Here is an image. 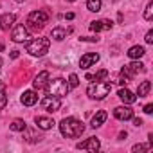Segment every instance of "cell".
I'll return each mask as SVG.
<instances>
[{
  "mask_svg": "<svg viewBox=\"0 0 153 153\" xmlns=\"http://www.w3.org/2000/svg\"><path fill=\"white\" fill-rule=\"evenodd\" d=\"M59 131H61L63 137L76 139V137H79V135L85 131V126H83L81 121L74 119V117H65V119H61V123H59Z\"/></svg>",
  "mask_w": 153,
  "mask_h": 153,
  "instance_id": "obj_1",
  "label": "cell"
},
{
  "mask_svg": "<svg viewBox=\"0 0 153 153\" xmlns=\"http://www.w3.org/2000/svg\"><path fill=\"white\" fill-rule=\"evenodd\" d=\"M47 96H54V97H63L68 94V83L63 79V78H56V79H49L47 85Z\"/></svg>",
  "mask_w": 153,
  "mask_h": 153,
  "instance_id": "obj_2",
  "label": "cell"
},
{
  "mask_svg": "<svg viewBox=\"0 0 153 153\" xmlns=\"http://www.w3.org/2000/svg\"><path fill=\"white\" fill-rule=\"evenodd\" d=\"M110 90H112V85H110L108 81H96V83H92V85L87 88V96H88L90 99L101 101V99H105V97L110 94Z\"/></svg>",
  "mask_w": 153,
  "mask_h": 153,
  "instance_id": "obj_3",
  "label": "cell"
},
{
  "mask_svg": "<svg viewBox=\"0 0 153 153\" xmlns=\"http://www.w3.org/2000/svg\"><path fill=\"white\" fill-rule=\"evenodd\" d=\"M49 47H51V40L49 38H36L33 42H27L25 51L31 56H43L45 52H49Z\"/></svg>",
  "mask_w": 153,
  "mask_h": 153,
  "instance_id": "obj_4",
  "label": "cell"
},
{
  "mask_svg": "<svg viewBox=\"0 0 153 153\" xmlns=\"http://www.w3.org/2000/svg\"><path fill=\"white\" fill-rule=\"evenodd\" d=\"M47 22H49V15H47L45 11H33V13H29V16H27L29 27H34V29H42Z\"/></svg>",
  "mask_w": 153,
  "mask_h": 153,
  "instance_id": "obj_5",
  "label": "cell"
},
{
  "mask_svg": "<svg viewBox=\"0 0 153 153\" xmlns=\"http://www.w3.org/2000/svg\"><path fill=\"white\" fill-rule=\"evenodd\" d=\"M40 105H42V108L45 110V112H49V114H52V112H58L59 108H61V97H54V96H45L42 101H40Z\"/></svg>",
  "mask_w": 153,
  "mask_h": 153,
  "instance_id": "obj_6",
  "label": "cell"
},
{
  "mask_svg": "<svg viewBox=\"0 0 153 153\" xmlns=\"http://www.w3.org/2000/svg\"><path fill=\"white\" fill-rule=\"evenodd\" d=\"M121 72H124L128 78H131V76H135V74H142V72H146V67H144L139 59H135V61H131V63L124 65Z\"/></svg>",
  "mask_w": 153,
  "mask_h": 153,
  "instance_id": "obj_7",
  "label": "cell"
},
{
  "mask_svg": "<svg viewBox=\"0 0 153 153\" xmlns=\"http://www.w3.org/2000/svg\"><path fill=\"white\" fill-rule=\"evenodd\" d=\"M90 31L92 33H101V31H110L114 27V22L112 20H106V18H101V20H94L90 22Z\"/></svg>",
  "mask_w": 153,
  "mask_h": 153,
  "instance_id": "obj_8",
  "label": "cell"
},
{
  "mask_svg": "<svg viewBox=\"0 0 153 153\" xmlns=\"http://www.w3.org/2000/svg\"><path fill=\"white\" fill-rule=\"evenodd\" d=\"M76 148H78V149H85V151H94V153H96V151L101 148V142H99V139H97V137H88L87 140L79 142Z\"/></svg>",
  "mask_w": 153,
  "mask_h": 153,
  "instance_id": "obj_9",
  "label": "cell"
},
{
  "mask_svg": "<svg viewBox=\"0 0 153 153\" xmlns=\"http://www.w3.org/2000/svg\"><path fill=\"white\" fill-rule=\"evenodd\" d=\"M11 38H13V42H16V43H24V42H27V38H29V29L20 24V25H16V27L13 29Z\"/></svg>",
  "mask_w": 153,
  "mask_h": 153,
  "instance_id": "obj_10",
  "label": "cell"
},
{
  "mask_svg": "<svg viewBox=\"0 0 153 153\" xmlns=\"http://www.w3.org/2000/svg\"><path fill=\"white\" fill-rule=\"evenodd\" d=\"M97 61H99V54H97V52H87L85 56H81V59H79V67L87 70V68L94 67Z\"/></svg>",
  "mask_w": 153,
  "mask_h": 153,
  "instance_id": "obj_11",
  "label": "cell"
},
{
  "mask_svg": "<svg viewBox=\"0 0 153 153\" xmlns=\"http://www.w3.org/2000/svg\"><path fill=\"white\" fill-rule=\"evenodd\" d=\"M114 115H115V119H119V121H130V119L133 117V110L130 108V105L117 106V108L114 110Z\"/></svg>",
  "mask_w": 153,
  "mask_h": 153,
  "instance_id": "obj_12",
  "label": "cell"
},
{
  "mask_svg": "<svg viewBox=\"0 0 153 153\" xmlns=\"http://www.w3.org/2000/svg\"><path fill=\"white\" fill-rule=\"evenodd\" d=\"M49 72L47 70H42L36 78H34V81H33V87H34V90H42V88H45V85H47V81H49Z\"/></svg>",
  "mask_w": 153,
  "mask_h": 153,
  "instance_id": "obj_13",
  "label": "cell"
},
{
  "mask_svg": "<svg viewBox=\"0 0 153 153\" xmlns=\"http://www.w3.org/2000/svg\"><path fill=\"white\" fill-rule=\"evenodd\" d=\"M20 101H22L24 106H33V105L38 103V94H36L34 90H25V92L22 94Z\"/></svg>",
  "mask_w": 153,
  "mask_h": 153,
  "instance_id": "obj_14",
  "label": "cell"
},
{
  "mask_svg": "<svg viewBox=\"0 0 153 153\" xmlns=\"http://www.w3.org/2000/svg\"><path fill=\"white\" fill-rule=\"evenodd\" d=\"M117 96H119V99H121L124 105H133V103L137 101V96H135L131 90H128V88H121V90L117 92Z\"/></svg>",
  "mask_w": 153,
  "mask_h": 153,
  "instance_id": "obj_15",
  "label": "cell"
},
{
  "mask_svg": "<svg viewBox=\"0 0 153 153\" xmlns=\"http://www.w3.org/2000/svg\"><path fill=\"white\" fill-rule=\"evenodd\" d=\"M15 20H16V15H13V13H6V15L0 16V27H2L4 31H9V29L13 27Z\"/></svg>",
  "mask_w": 153,
  "mask_h": 153,
  "instance_id": "obj_16",
  "label": "cell"
},
{
  "mask_svg": "<svg viewBox=\"0 0 153 153\" xmlns=\"http://www.w3.org/2000/svg\"><path fill=\"white\" fill-rule=\"evenodd\" d=\"M106 117H108V114H106L105 110H99V112H97V114L92 117V121H90V126H92V128H99L101 124H105Z\"/></svg>",
  "mask_w": 153,
  "mask_h": 153,
  "instance_id": "obj_17",
  "label": "cell"
},
{
  "mask_svg": "<svg viewBox=\"0 0 153 153\" xmlns=\"http://www.w3.org/2000/svg\"><path fill=\"white\" fill-rule=\"evenodd\" d=\"M34 123H36V126L40 128V130H51V128H54V121L51 119V117H36L34 119Z\"/></svg>",
  "mask_w": 153,
  "mask_h": 153,
  "instance_id": "obj_18",
  "label": "cell"
},
{
  "mask_svg": "<svg viewBox=\"0 0 153 153\" xmlns=\"http://www.w3.org/2000/svg\"><path fill=\"white\" fill-rule=\"evenodd\" d=\"M131 59H140L144 54H146V51H144V47H140V45H133V47H130V51L126 52Z\"/></svg>",
  "mask_w": 153,
  "mask_h": 153,
  "instance_id": "obj_19",
  "label": "cell"
},
{
  "mask_svg": "<svg viewBox=\"0 0 153 153\" xmlns=\"http://www.w3.org/2000/svg\"><path fill=\"white\" fill-rule=\"evenodd\" d=\"M108 70L106 68H103V70H99V72H96V74H87V79H92V81H103V79H106L108 78Z\"/></svg>",
  "mask_w": 153,
  "mask_h": 153,
  "instance_id": "obj_20",
  "label": "cell"
},
{
  "mask_svg": "<svg viewBox=\"0 0 153 153\" xmlns=\"http://www.w3.org/2000/svg\"><path fill=\"white\" fill-rule=\"evenodd\" d=\"M51 38H54L56 42L65 40V38H67V29H63V27H54L52 33H51Z\"/></svg>",
  "mask_w": 153,
  "mask_h": 153,
  "instance_id": "obj_21",
  "label": "cell"
},
{
  "mask_svg": "<svg viewBox=\"0 0 153 153\" xmlns=\"http://www.w3.org/2000/svg\"><path fill=\"white\" fill-rule=\"evenodd\" d=\"M149 90H151V83H149V81H142V83L139 85V88H137V96H139V97H146V96L149 94Z\"/></svg>",
  "mask_w": 153,
  "mask_h": 153,
  "instance_id": "obj_22",
  "label": "cell"
},
{
  "mask_svg": "<svg viewBox=\"0 0 153 153\" xmlns=\"http://www.w3.org/2000/svg\"><path fill=\"white\" fill-rule=\"evenodd\" d=\"M13 131H25V128H27V124H25V121L24 119H15L13 123H11V126H9Z\"/></svg>",
  "mask_w": 153,
  "mask_h": 153,
  "instance_id": "obj_23",
  "label": "cell"
},
{
  "mask_svg": "<svg viewBox=\"0 0 153 153\" xmlns=\"http://www.w3.org/2000/svg\"><path fill=\"white\" fill-rule=\"evenodd\" d=\"M101 6H103L101 0H87V9H88V11H92V13L101 11Z\"/></svg>",
  "mask_w": 153,
  "mask_h": 153,
  "instance_id": "obj_24",
  "label": "cell"
},
{
  "mask_svg": "<svg viewBox=\"0 0 153 153\" xmlns=\"http://www.w3.org/2000/svg\"><path fill=\"white\" fill-rule=\"evenodd\" d=\"M151 18H153V2H148L146 11H144V20L146 22H151Z\"/></svg>",
  "mask_w": 153,
  "mask_h": 153,
  "instance_id": "obj_25",
  "label": "cell"
},
{
  "mask_svg": "<svg viewBox=\"0 0 153 153\" xmlns=\"http://www.w3.org/2000/svg\"><path fill=\"white\" fill-rule=\"evenodd\" d=\"M68 88H76V87H78L79 85V78H78V76H76V74H70L68 76Z\"/></svg>",
  "mask_w": 153,
  "mask_h": 153,
  "instance_id": "obj_26",
  "label": "cell"
},
{
  "mask_svg": "<svg viewBox=\"0 0 153 153\" xmlns=\"http://www.w3.org/2000/svg\"><path fill=\"white\" fill-rule=\"evenodd\" d=\"M149 148H151L149 142H148V144H135V146L131 148V151H133V153H139V151H148Z\"/></svg>",
  "mask_w": 153,
  "mask_h": 153,
  "instance_id": "obj_27",
  "label": "cell"
},
{
  "mask_svg": "<svg viewBox=\"0 0 153 153\" xmlns=\"http://www.w3.org/2000/svg\"><path fill=\"white\" fill-rule=\"evenodd\" d=\"M7 105V94L4 90H0V112L4 110V106Z\"/></svg>",
  "mask_w": 153,
  "mask_h": 153,
  "instance_id": "obj_28",
  "label": "cell"
},
{
  "mask_svg": "<svg viewBox=\"0 0 153 153\" xmlns=\"http://www.w3.org/2000/svg\"><path fill=\"white\" fill-rule=\"evenodd\" d=\"M144 40H146V43H153V31H148Z\"/></svg>",
  "mask_w": 153,
  "mask_h": 153,
  "instance_id": "obj_29",
  "label": "cell"
},
{
  "mask_svg": "<svg viewBox=\"0 0 153 153\" xmlns=\"http://www.w3.org/2000/svg\"><path fill=\"white\" fill-rule=\"evenodd\" d=\"M79 40H81V42H90V43H94V42H97L99 38H92V36H81Z\"/></svg>",
  "mask_w": 153,
  "mask_h": 153,
  "instance_id": "obj_30",
  "label": "cell"
},
{
  "mask_svg": "<svg viewBox=\"0 0 153 153\" xmlns=\"http://www.w3.org/2000/svg\"><path fill=\"white\" fill-rule=\"evenodd\" d=\"M151 112H153V105L149 103V105H146V106H144V114H151Z\"/></svg>",
  "mask_w": 153,
  "mask_h": 153,
  "instance_id": "obj_31",
  "label": "cell"
},
{
  "mask_svg": "<svg viewBox=\"0 0 153 153\" xmlns=\"http://www.w3.org/2000/svg\"><path fill=\"white\" fill-rule=\"evenodd\" d=\"M9 56H11L13 59H16V58L20 56V51H11V54H9Z\"/></svg>",
  "mask_w": 153,
  "mask_h": 153,
  "instance_id": "obj_32",
  "label": "cell"
},
{
  "mask_svg": "<svg viewBox=\"0 0 153 153\" xmlns=\"http://www.w3.org/2000/svg\"><path fill=\"white\" fill-rule=\"evenodd\" d=\"M131 119H133V117H131ZM133 124H135V126H142V119L135 117V119H133Z\"/></svg>",
  "mask_w": 153,
  "mask_h": 153,
  "instance_id": "obj_33",
  "label": "cell"
},
{
  "mask_svg": "<svg viewBox=\"0 0 153 153\" xmlns=\"http://www.w3.org/2000/svg\"><path fill=\"white\" fill-rule=\"evenodd\" d=\"M65 20H74V13H67L65 15Z\"/></svg>",
  "mask_w": 153,
  "mask_h": 153,
  "instance_id": "obj_34",
  "label": "cell"
},
{
  "mask_svg": "<svg viewBox=\"0 0 153 153\" xmlns=\"http://www.w3.org/2000/svg\"><path fill=\"white\" fill-rule=\"evenodd\" d=\"M15 2H25V0H15Z\"/></svg>",
  "mask_w": 153,
  "mask_h": 153,
  "instance_id": "obj_35",
  "label": "cell"
},
{
  "mask_svg": "<svg viewBox=\"0 0 153 153\" xmlns=\"http://www.w3.org/2000/svg\"><path fill=\"white\" fill-rule=\"evenodd\" d=\"M0 68H2V58H0Z\"/></svg>",
  "mask_w": 153,
  "mask_h": 153,
  "instance_id": "obj_36",
  "label": "cell"
},
{
  "mask_svg": "<svg viewBox=\"0 0 153 153\" xmlns=\"http://www.w3.org/2000/svg\"><path fill=\"white\" fill-rule=\"evenodd\" d=\"M68 2H76V0H68Z\"/></svg>",
  "mask_w": 153,
  "mask_h": 153,
  "instance_id": "obj_37",
  "label": "cell"
},
{
  "mask_svg": "<svg viewBox=\"0 0 153 153\" xmlns=\"http://www.w3.org/2000/svg\"><path fill=\"white\" fill-rule=\"evenodd\" d=\"M0 85H2V83H0Z\"/></svg>",
  "mask_w": 153,
  "mask_h": 153,
  "instance_id": "obj_38",
  "label": "cell"
}]
</instances>
